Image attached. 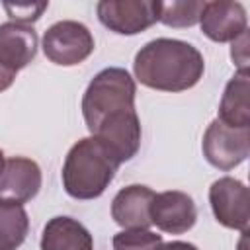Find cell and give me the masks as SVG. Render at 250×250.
Returning a JSON list of instances; mask_svg holds the SVG:
<instances>
[{
    "label": "cell",
    "instance_id": "obj_1",
    "mask_svg": "<svg viewBox=\"0 0 250 250\" xmlns=\"http://www.w3.org/2000/svg\"><path fill=\"white\" fill-rule=\"evenodd\" d=\"M135 76L141 84L160 92H184L193 88L205 70L203 55L180 39L158 37L135 55Z\"/></svg>",
    "mask_w": 250,
    "mask_h": 250
},
{
    "label": "cell",
    "instance_id": "obj_2",
    "mask_svg": "<svg viewBox=\"0 0 250 250\" xmlns=\"http://www.w3.org/2000/svg\"><path fill=\"white\" fill-rule=\"evenodd\" d=\"M119 158L96 137H84L66 154L62 166V186L74 199L100 197L111 184Z\"/></svg>",
    "mask_w": 250,
    "mask_h": 250
},
{
    "label": "cell",
    "instance_id": "obj_3",
    "mask_svg": "<svg viewBox=\"0 0 250 250\" xmlns=\"http://www.w3.org/2000/svg\"><path fill=\"white\" fill-rule=\"evenodd\" d=\"M135 80L125 68L109 66L100 70L88 84L82 98V115L88 129L92 131L105 115L113 111L135 107Z\"/></svg>",
    "mask_w": 250,
    "mask_h": 250
},
{
    "label": "cell",
    "instance_id": "obj_4",
    "mask_svg": "<svg viewBox=\"0 0 250 250\" xmlns=\"http://www.w3.org/2000/svg\"><path fill=\"white\" fill-rule=\"evenodd\" d=\"M94 47L96 45L90 29L74 20L57 21L43 35V53L59 66L80 64L92 55Z\"/></svg>",
    "mask_w": 250,
    "mask_h": 250
},
{
    "label": "cell",
    "instance_id": "obj_5",
    "mask_svg": "<svg viewBox=\"0 0 250 250\" xmlns=\"http://www.w3.org/2000/svg\"><path fill=\"white\" fill-rule=\"evenodd\" d=\"M203 156L219 170H232L242 164L250 154V127H229L219 119H213L203 135Z\"/></svg>",
    "mask_w": 250,
    "mask_h": 250
},
{
    "label": "cell",
    "instance_id": "obj_6",
    "mask_svg": "<svg viewBox=\"0 0 250 250\" xmlns=\"http://www.w3.org/2000/svg\"><path fill=\"white\" fill-rule=\"evenodd\" d=\"M96 10L100 21L119 35H137L160 18V2L156 0H104Z\"/></svg>",
    "mask_w": 250,
    "mask_h": 250
},
{
    "label": "cell",
    "instance_id": "obj_7",
    "mask_svg": "<svg viewBox=\"0 0 250 250\" xmlns=\"http://www.w3.org/2000/svg\"><path fill=\"white\" fill-rule=\"evenodd\" d=\"M209 203L215 219L223 227L248 232L250 193L240 180L225 176L213 182V186L209 188Z\"/></svg>",
    "mask_w": 250,
    "mask_h": 250
},
{
    "label": "cell",
    "instance_id": "obj_8",
    "mask_svg": "<svg viewBox=\"0 0 250 250\" xmlns=\"http://www.w3.org/2000/svg\"><path fill=\"white\" fill-rule=\"evenodd\" d=\"M41 188V168L25 156L8 158L0 172V203L23 205L31 201Z\"/></svg>",
    "mask_w": 250,
    "mask_h": 250
},
{
    "label": "cell",
    "instance_id": "obj_9",
    "mask_svg": "<svg viewBox=\"0 0 250 250\" xmlns=\"http://www.w3.org/2000/svg\"><path fill=\"white\" fill-rule=\"evenodd\" d=\"M150 221L160 230L170 234L188 232L197 221V209L193 199L184 191L156 193L150 205Z\"/></svg>",
    "mask_w": 250,
    "mask_h": 250
},
{
    "label": "cell",
    "instance_id": "obj_10",
    "mask_svg": "<svg viewBox=\"0 0 250 250\" xmlns=\"http://www.w3.org/2000/svg\"><path fill=\"white\" fill-rule=\"evenodd\" d=\"M201 31L217 43L234 41L246 31V10L240 2L232 0H215L205 2V8L199 18Z\"/></svg>",
    "mask_w": 250,
    "mask_h": 250
},
{
    "label": "cell",
    "instance_id": "obj_11",
    "mask_svg": "<svg viewBox=\"0 0 250 250\" xmlns=\"http://www.w3.org/2000/svg\"><path fill=\"white\" fill-rule=\"evenodd\" d=\"M154 191L146 186H127L117 191L111 201V217L123 229H148L150 221V205L154 199Z\"/></svg>",
    "mask_w": 250,
    "mask_h": 250
},
{
    "label": "cell",
    "instance_id": "obj_12",
    "mask_svg": "<svg viewBox=\"0 0 250 250\" xmlns=\"http://www.w3.org/2000/svg\"><path fill=\"white\" fill-rule=\"evenodd\" d=\"M37 53V33L33 27L6 21L0 25V62L18 72L27 66Z\"/></svg>",
    "mask_w": 250,
    "mask_h": 250
},
{
    "label": "cell",
    "instance_id": "obj_13",
    "mask_svg": "<svg viewBox=\"0 0 250 250\" xmlns=\"http://www.w3.org/2000/svg\"><path fill=\"white\" fill-rule=\"evenodd\" d=\"M41 250H94V240L76 219L53 217L43 229Z\"/></svg>",
    "mask_w": 250,
    "mask_h": 250
},
{
    "label": "cell",
    "instance_id": "obj_14",
    "mask_svg": "<svg viewBox=\"0 0 250 250\" xmlns=\"http://www.w3.org/2000/svg\"><path fill=\"white\" fill-rule=\"evenodd\" d=\"M250 76L248 72H236L225 86L221 104H219V121L229 127L246 129L250 127Z\"/></svg>",
    "mask_w": 250,
    "mask_h": 250
},
{
    "label": "cell",
    "instance_id": "obj_15",
    "mask_svg": "<svg viewBox=\"0 0 250 250\" xmlns=\"http://www.w3.org/2000/svg\"><path fill=\"white\" fill-rule=\"evenodd\" d=\"M29 219L21 205L0 203V248L16 250L27 236Z\"/></svg>",
    "mask_w": 250,
    "mask_h": 250
},
{
    "label": "cell",
    "instance_id": "obj_16",
    "mask_svg": "<svg viewBox=\"0 0 250 250\" xmlns=\"http://www.w3.org/2000/svg\"><path fill=\"white\" fill-rule=\"evenodd\" d=\"M205 2L182 0V2H160V18L168 27H191L199 21Z\"/></svg>",
    "mask_w": 250,
    "mask_h": 250
},
{
    "label": "cell",
    "instance_id": "obj_17",
    "mask_svg": "<svg viewBox=\"0 0 250 250\" xmlns=\"http://www.w3.org/2000/svg\"><path fill=\"white\" fill-rule=\"evenodd\" d=\"M162 236L148 229H123L113 236V250H158Z\"/></svg>",
    "mask_w": 250,
    "mask_h": 250
},
{
    "label": "cell",
    "instance_id": "obj_18",
    "mask_svg": "<svg viewBox=\"0 0 250 250\" xmlns=\"http://www.w3.org/2000/svg\"><path fill=\"white\" fill-rule=\"evenodd\" d=\"M47 6H49L47 2H39V4H4V10L12 18V21L27 25L31 21H37L41 18V14L47 10Z\"/></svg>",
    "mask_w": 250,
    "mask_h": 250
},
{
    "label": "cell",
    "instance_id": "obj_19",
    "mask_svg": "<svg viewBox=\"0 0 250 250\" xmlns=\"http://www.w3.org/2000/svg\"><path fill=\"white\" fill-rule=\"evenodd\" d=\"M230 57L238 66V72H248V31L232 41Z\"/></svg>",
    "mask_w": 250,
    "mask_h": 250
},
{
    "label": "cell",
    "instance_id": "obj_20",
    "mask_svg": "<svg viewBox=\"0 0 250 250\" xmlns=\"http://www.w3.org/2000/svg\"><path fill=\"white\" fill-rule=\"evenodd\" d=\"M14 78H16V72L6 68L2 62H0V92L8 90L12 84H14Z\"/></svg>",
    "mask_w": 250,
    "mask_h": 250
},
{
    "label": "cell",
    "instance_id": "obj_21",
    "mask_svg": "<svg viewBox=\"0 0 250 250\" xmlns=\"http://www.w3.org/2000/svg\"><path fill=\"white\" fill-rule=\"evenodd\" d=\"M158 250H197V246L189 244V242H182V240H174L168 244H162Z\"/></svg>",
    "mask_w": 250,
    "mask_h": 250
},
{
    "label": "cell",
    "instance_id": "obj_22",
    "mask_svg": "<svg viewBox=\"0 0 250 250\" xmlns=\"http://www.w3.org/2000/svg\"><path fill=\"white\" fill-rule=\"evenodd\" d=\"M4 164H6V158H4V152L0 150V172H2V168H4Z\"/></svg>",
    "mask_w": 250,
    "mask_h": 250
},
{
    "label": "cell",
    "instance_id": "obj_23",
    "mask_svg": "<svg viewBox=\"0 0 250 250\" xmlns=\"http://www.w3.org/2000/svg\"><path fill=\"white\" fill-rule=\"evenodd\" d=\"M0 250H2V248H0Z\"/></svg>",
    "mask_w": 250,
    "mask_h": 250
}]
</instances>
